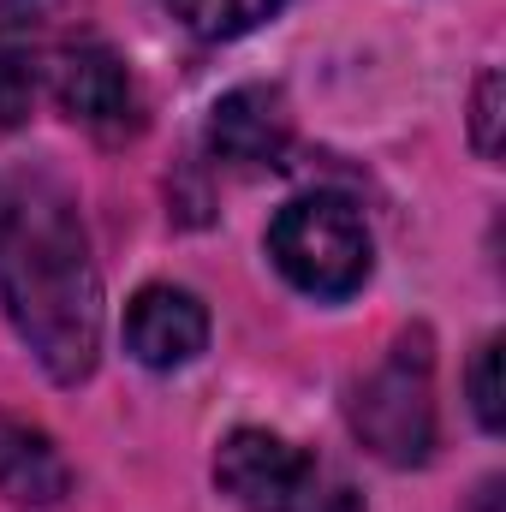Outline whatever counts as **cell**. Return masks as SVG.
Wrapping results in <instances>:
<instances>
[{
	"mask_svg": "<svg viewBox=\"0 0 506 512\" xmlns=\"http://www.w3.org/2000/svg\"><path fill=\"white\" fill-rule=\"evenodd\" d=\"M0 316L54 387H78L102 364V268L78 191L42 167H0Z\"/></svg>",
	"mask_w": 506,
	"mask_h": 512,
	"instance_id": "6da1fadb",
	"label": "cell"
},
{
	"mask_svg": "<svg viewBox=\"0 0 506 512\" xmlns=\"http://www.w3.org/2000/svg\"><path fill=\"white\" fill-rule=\"evenodd\" d=\"M268 262H274L280 280L298 286L304 298L340 304V298H352V292L370 280L376 245H370L364 215H358L346 197L310 191V197H292V203L268 221Z\"/></svg>",
	"mask_w": 506,
	"mask_h": 512,
	"instance_id": "7a4b0ae2",
	"label": "cell"
},
{
	"mask_svg": "<svg viewBox=\"0 0 506 512\" xmlns=\"http://www.w3.org/2000/svg\"><path fill=\"white\" fill-rule=\"evenodd\" d=\"M346 423L381 465H423L435 453V358L429 334H399L370 376L346 387Z\"/></svg>",
	"mask_w": 506,
	"mask_h": 512,
	"instance_id": "3957f363",
	"label": "cell"
},
{
	"mask_svg": "<svg viewBox=\"0 0 506 512\" xmlns=\"http://www.w3.org/2000/svg\"><path fill=\"white\" fill-rule=\"evenodd\" d=\"M316 477L322 465L274 429H233L215 447V489L239 512H292Z\"/></svg>",
	"mask_w": 506,
	"mask_h": 512,
	"instance_id": "277c9868",
	"label": "cell"
},
{
	"mask_svg": "<svg viewBox=\"0 0 506 512\" xmlns=\"http://www.w3.org/2000/svg\"><path fill=\"white\" fill-rule=\"evenodd\" d=\"M48 90L66 120L90 126L96 137H126L137 131V90H131L126 60L102 42H72L48 60Z\"/></svg>",
	"mask_w": 506,
	"mask_h": 512,
	"instance_id": "5b68a950",
	"label": "cell"
},
{
	"mask_svg": "<svg viewBox=\"0 0 506 512\" xmlns=\"http://www.w3.org/2000/svg\"><path fill=\"white\" fill-rule=\"evenodd\" d=\"M126 352L143 370H185L209 352V310L185 286H143L126 304Z\"/></svg>",
	"mask_w": 506,
	"mask_h": 512,
	"instance_id": "8992f818",
	"label": "cell"
},
{
	"mask_svg": "<svg viewBox=\"0 0 506 512\" xmlns=\"http://www.w3.org/2000/svg\"><path fill=\"white\" fill-rule=\"evenodd\" d=\"M286 143H292V114H286V96L268 84H245L221 96L209 114V155L227 167H280Z\"/></svg>",
	"mask_w": 506,
	"mask_h": 512,
	"instance_id": "52a82bcc",
	"label": "cell"
},
{
	"mask_svg": "<svg viewBox=\"0 0 506 512\" xmlns=\"http://www.w3.org/2000/svg\"><path fill=\"white\" fill-rule=\"evenodd\" d=\"M72 495V465L54 435L30 417L0 411V501L12 507H60Z\"/></svg>",
	"mask_w": 506,
	"mask_h": 512,
	"instance_id": "ba28073f",
	"label": "cell"
},
{
	"mask_svg": "<svg viewBox=\"0 0 506 512\" xmlns=\"http://www.w3.org/2000/svg\"><path fill=\"white\" fill-rule=\"evenodd\" d=\"M191 36L203 42H233V36H251L256 24H268L280 12V0H161Z\"/></svg>",
	"mask_w": 506,
	"mask_h": 512,
	"instance_id": "9c48e42d",
	"label": "cell"
},
{
	"mask_svg": "<svg viewBox=\"0 0 506 512\" xmlns=\"http://www.w3.org/2000/svg\"><path fill=\"white\" fill-rule=\"evenodd\" d=\"M471 411L483 423V435H501L506 429V405H501V334H489L471 358Z\"/></svg>",
	"mask_w": 506,
	"mask_h": 512,
	"instance_id": "30bf717a",
	"label": "cell"
},
{
	"mask_svg": "<svg viewBox=\"0 0 506 512\" xmlns=\"http://www.w3.org/2000/svg\"><path fill=\"white\" fill-rule=\"evenodd\" d=\"M30 102H36V66H30V54L0 48V131L24 126Z\"/></svg>",
	"mask_w": 506,
	"mask_h": 512,
	"instance_id": "8fae6325",
	"label": "cell"
},
{
	"mask_svg": "<svg viewBox=\"0 0 506 512\" xmlns=\"http://www.w3.org/2000/svg\"><path fill=\"white\" fill-rule=\"evenodd\" d=\"M471 143H477V155H483V161H495V155H501V72H495V66L477 78V102H471Z\"/></svg>",
	"mask_w": 506,
	"mask_h": 512,
	"instance_id": "7c38bea8",
	"label": "cell"
},
{
	"mask_svg": "<svg viewBox=\"0 0 506 512\" xmlns=\"http://www.w3.org/2000/svg\"><path fill=\"white\" fill-rule=\"evenodd\" d=\"M292 512H364V501H358L352 483H328V477H316L310 495H304Z\"/></svg>",
	"mask_w": 506,
	"mask_h": 512,
	"instance_id": "4fadbf2b",
	"label": "cell"
}]
</instances>
